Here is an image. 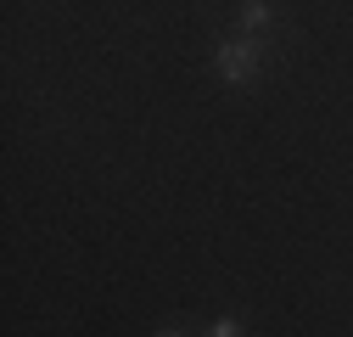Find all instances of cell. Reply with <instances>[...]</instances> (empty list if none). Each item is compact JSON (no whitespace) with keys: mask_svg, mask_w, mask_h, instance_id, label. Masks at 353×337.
<instances>
[{"mask_svg":"<svg viewBox=\"0 0 353 337\" xmlns=\"http://www.w3.org/2000/svg\"><path fill=\"white\" fill-rule=\"evenodd\" d=\"M213 68H219V79H225V84H247V79H258V68H263V39H258V34H236V39H225V46L213 51Z\"/></svg>","mask_w":353,"mask_h":337,"instance_id":"obj_1","label":"cell"},{"mask_svg":"<svg viewBox=\"0 0 353 337\" xmlns=\"http://www.w3.org/2000/svg\"><path fill=\"white\" fill-rule=\"evenodd\" d=\"M270 0H247V6H241V34H263V28H270Z\"/></svg>","mask_w":353,"mask_h":337,"instance_id":"obj_2","label":"cell"},{"mask_svg":"<svg viewBox=\"0 0 353 337\" xmlns=\"http://www.w3.org/2000/svg\"><path fill=\"white\" fill-rule=\"evenodd\" d=\"M208 337H247V331H241V320H230V315H225V320H213V331H208Z\"/></svg>","mask_w":353,"mask_h":337,"instance_id":"obj_3","label":"cell"},{"mask_svg":"<svg viewBox=\"0 0 353 337\" xmlns=\"http://www.w3.org/2000/svg\"><path fill=\"white\" fill-rule=\"evenodd\" d=\"M157 337H185V331H157Z\"/></svg>","mask_w":353,"mask_h":337,"instance_id":"obj_4","label":"cell"}]
</instances>
